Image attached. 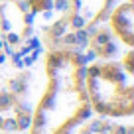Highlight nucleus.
I'll return each mask as SVG.
<instances>
[{"instance_id":"obj_2","label":"nucleus","mask_w":134,"mask_h":134,"mask_svg":"<svg viewBox=\"0 0 134 134\" xmlns=\"http://www.w3.org/2000/svg\"><path fill=\"white\" fill-rule=\"evenodd\" d=\"M85 93L91 113L105 118H130L134 114V85L118 59H93L85 65Z\"/></svg>"},{"instance_id":"obj_4","label":"nucleus","mask_w":134,"mask_h":134,"mask_svg":"<svg viewBox=\"0 0 134 134\" xmlns=\"http://www.w3.org/2000/svg\"><path fill=\"white\" fill-rule=\"evenodd\" d=\"M34 16L22 0H0V36L16 47L32 36Z\"/></svg>"},{"instance_id":"obj_1","label":"nucleus","mask_w":134,"mask_h":134,"mask_svg":"<svg viewBox=\"0 0 134 134\" xmlns=\"http://www.w3.org/2000/svg\"><path fill=\"white\" fill-rule=\"evenodd\" d=\"M43 91L32 107L28 134H73L93 116L85 93L87 57L73 49H46Z\"/></svg>"},{"instance_id":"obj_10","label":"nucleus","mask_w":134,"mask_h":134,"mask_svg":"<svg viewBox=\"0 0 134 134\" xmlns=\"http://www.w3.org/2000/svg\"><path fill=\"white\" fill-rule=\"evenodd\" d=\"M118 63H120V67L124 69L126 75L134 77V51H132V47H130V49H124V53H120Z\"/></svg>"},{"instance_id":"obj_9","label":"nucleus","mask_w":134,"mask_h":134,"mask_svg":"<svg viewBox=\"0 0 134 134\" xmlns=\"http://www.w3.org/2000/svg\"><path fill=\"white\" fill-rule=\"evenodd\" d=\"M26 4V8L32 12V16H40V14H46L51 6V0H22Z\"/></svg>"},{"instance_id":"obj_6","label":"nucleus","mask_w":134,"mask_h":134,"mask_svg":"<svg viewBox=\"0 0 134 134\" xmlns=\"http://www.w3.org/2000/svg\"><path fill=\"white\" fill-rule=\"evenodd\" d=\"M83 55L87 57V61H93V59L107 61V59L120 57V43L114 40L107 24H99L87 32V43H85Z\"/></svg>"},{"instance_id":"obj_3","label":"nucleus","mask_w":134,"mask_h":134,"mask_svg":"<svg viewBox=\"0 0 134 134\" xmlns=\"http://www.w3.org/2000/svg\"><path fill=\"white\" fill-rule=\"evenodd\" d=\"M118 0H51L47 16L59 20L73 32H89L105 24Z\"/></svg>"},{"instance_id":"obj_5","label":"nucleus","mask_w":134,"mask_h":134,"mask_svg":"<svg viewBox=\"0 0 134 134\" xmlns=\"http://www.w3.org/2000/svg\"><path fill=\"white\" fill-rule=\"evenodd\" d=\"M32 118V107L28 97L16 95L14 91L0 87V132L4 134H22L28 130Z\"/></svg>"},{"instance_id":"obj_7","label":"nucleus","mask_w":134,"mask_h":134,"mask_svg":"<svg viewBox=\"0 0 134 134\" xmlns=\"http://www.w3.org/2000/svg\"><path fill=\"white\" fill-rule=\"evenodd\" d=\"M105 24L120 46L134 47V4L130 0H118Z\"/></svg>"},{"instance_id":"obj_12","label":"nucleus","mask_w":134,"mask_h":134,"mask_svg":"<svg viewBox=\"0 0 134 134\" xmlns=\"http://www.w3.org/2000/svg\"><path fill=\"white\" fill-rule=\"evenodd\" d=\"M130 2H132V0H130Z\"/></svg>"},{"instance_id":"obj_8","label":"nucleus","mask_w":134,"mask_h":134,"mask_svg":"<svg viewBox=\"0 0 134 134\" xmlns=\"http://www.w3.org/2000/svg\"><path fill=\"white\" fill-rule=\"evenodd\" d=\"M73 134H134V126L130 122H120L116 118L91 116L77 126Z\"/></svg>"},{"instance_id":"obj_11","label":"nucleus","mask_w":134,"mask_h":134,"mask_svg":"<svg viewBox=\"0 0 134 134\" xmlns=\"http://www.w3.org/2000/svg\"><path fill=\"white\" fill-rule=\"evenodd\" d=\"M0 134H4V132H0Z\"/></svg>"}]
</instances>
